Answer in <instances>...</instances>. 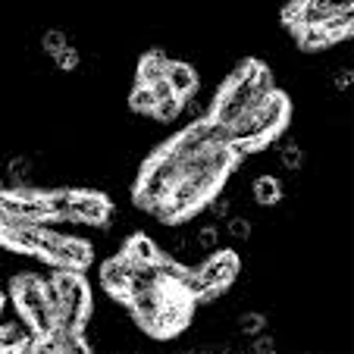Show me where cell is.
I'll use <instances>...</instances> for the list:
<instances>
[{
	"label": "cell",
	"mask_w": 354,
	"mask_h": 354,
	"mask_svg": "<svg viewBox=\"0 0 354 354\" xmlns=\"http://www.w3.org/2000/svg\"><path fill=\"white\" fill-rule=\"evenodd\" d=\"M151 91H154V97H157V100H163V97H169V94H176V91H173V85H169L167 79L154 82V85H151Z\"/></svg>",
	"instance_id": "26"
},
{
	"label": "cell",
	"mask_w": 354,
	"mask_h": 354,
	"mask_svg": "<svg viewBox=\"0 0 354 354\" xmlns=\"http://www.w3.org/2000/svg\"><path fill=\"white\" fill-rule=\"evenodd\" d=\"M154 116H157L160 122H173L176 116H182V97H179V94H169V97L157 100Z\"/></svg>",
	"instance_id": "17"
},
{
	"label": "cell",
	"mask_w": 354,
	"mask_h": 354,
	"mask_svg": "<svg viewBox=\"0 0 354 354\" xmlns=\"http://www.w3.org/2000/svg\"><path fill=\"white\" fill-rule=\"evenodd\" d=\"M254 116H257V129H261L263 138H273V135L282 129L286 116H288V104H286V97H282L279 91H273V94H270V97L261 104V107L254 110Z\"/></svg>",
	"instance_id": "2"
},
{
	"label": "cell",
	"mask_w": 354,
	"mask_h": 354,
	"mask_svg": "<svg viewBox=\"0 0 354 354\" xmlns=\"http://www.w3.org/2000/svg\"><path fill=\"white\" fill-rule=\"evenodd\" d=\"M351 79H354L351 69H339V73H335V88H348L351 85Z\"/></svg>",
	"instance_id": "29"
},
{
	"label": "cell",
	"mask_w": 354,
	"mask_h": 354,
	"mask_svg": "<svg viewBox=\"0 0 354 354\" xmlns=\"http://www.w3.org/2000/svg\"><path fill=\"white\" fill-rule=\"evenodd\" d=\"M132 273H135V261L132 257H126V254H120V257H113V261H107L104 267H100V282H104L107 292H113L116 298L126 301Z\"/></svg>",
	"instance_id": "1"
},
{
	"label": "cell",
	"mask_w": 354,
	"mask_h": 354,
	"mask_svg": "<svg viewBox=\"0 0 354 354\" xmlns=\"http://www.w3.org/2000/svg\"><path fill=\"white\" fill-rule=\"evenodd\" d=\"M7 173H10V179H13V185H16V182H26L28 173H32V157H28V154H16L13 160L7 163Z\"/></svg>",
	"instance_id": "19"
},
{
	"label": "cell",
	"mask_w": 354,
	"mask_h": 354,
	"mask_svg": "<svg viewBox=\"0 0 354 354\" xmlns=\"http://www.w3.org/2000/svg\"><path fill=\"white\" fill-rule=\"evenodd\" d=\"M163 298H167V286H157V288H145V292H132L129 295V308H132L135 320H138L141 329L151 326V320L157 317V310H160Z\"/></svg>",
	"instance_id": "3"
},
{
	"label": "cell",
	"mask_w": 354,
	"mask_h": 354,
	"mask_svg": "<svg viewBox=\"0 0 354 354\" xmlns=\"http://www.w3.org/2000/svg\"><path fill=\"white\" fill-rule=\"evenodd\" d=\"M351 3H354V0H326V10H329V13H351Z\"/></svg>",
	"instance_id": "27"
},
{
	"label": "cell",
	"mask_w": 354,
	"mask_h": 354,
	"mask_svg": "<svg viewBox=\"0 0 354 354\" xmlns=\"http://www.w3.org/2000/svg\"><path fill=\"white\" fill-rule=\"evenodd\" d=\"M129 107H132L135 113H154L157 97H154V91H151V85H135L132 97H129Z\"/></svg>",
	"instance_id": "14"
},
{
	"label": "cell",
	"mask_w": 354,
	"mask_h": 354,
	"mask_svg": "<svg viewBox=\"0 0 354 354\" xmlns=\"http://www.w3.org/2000/svg\"><path fill=\"white\" fill-rule=\"evenodd\" d=\"M0 314H3V295H0Z\"/></svg>",
	"instance_id": "31"
},
{
	"label": "cell",
	"mask_w": 354,
	"mask_h": 354,
	"mask_svg": "<svg viewBox=\"0 0 354 354\" xmlns=\"http://www.w3.org/2000/svg\"><path fill=\"white\" fill-rule=\"evenodd\" d=\"M194 241H198V248H216L220 232H216V226H198L194 229Z\"/></svg>",
	"instance_id": "23"
},
{
	"label": "cell",
	"mask_w": 354,
	"mask_h": 354,
	"mask_svg": "<svg viewBox=\"0 0 354 354\" xmlns=\"http://www.w3.org/2000/svg\"><path fill=\"white\" fill-rule=\"evenodd\" d=\"M75 220H85V223H104L110 216V204L104 194L97 192H75L73 194V214Z\"/></svg>",
	"instance_id": "5"
},
{
	"label": "cell",
	"mask_w": 354,
	"mask_h": 354,
	"mask_svg": "<svg viewBox=\"0 0 354 354\" xmlns=\"http://www.w3.org/2000/svg\"><path fill=\"white\" fill-rule=\"evenodd\" d=\"M245 110H251L248 100H241L239 94H232V91H223L220 97H216V104H214V120L223 122V126H232Z\"/></svg>",
	"instance_id": "9"
},
{
	"label": "cell",
	"mask_w": 354,
	"mask_h": 354,
	"mask_svg": "<svg viewBox=\"0 0 354 354\" xmlns=\"http://www.w3.org/2000/svg\"><path fill=\"white\" fill-rule=\"evenodd\" d=\"M198 273L204 276L210 286H223V288H226L229 282L235 279V273H239V257H235V251H220V254L210 257L207 263H201Z\"/></svg>",
	"instance_id": "6"
},
{
	"label": "cell",
	"mask_w": 354,
	"mask_h": 354,
	"mask_svg": "<svg viewBox=\"0 0 354 354\" xmlns=\"http://www.w3.org/2000/svg\"><path fill=\"white\" fill-rule=\"evenodd\" d=\"M301 47L304 50H320V47H329L333 41L326 38V32H323V26H301Z\"/></svg>",
	"instance_id": "15"
},
{
	"label": "cell",
	"mask_w": 354,
	"mask_h": 354,
	"mask_svg": "<svg viewBox=\"0 0 354 354\" xmlns=\"http://www.w3.org/2000/svg\"><path fill=\"white\" fill-rule=\"evenodd\" d=\"M28 333H32V326H3L0 329V351H19Z\"/></svg>",
	"instance_id": "16"
},
{
	"label": "cell",
	"mask_w": 354,
	"mask_h": 354,
	"mask_svg": "<svg viewBox=\"0 0 354 354\" xmlns=\"http://www.w3.org/2000/svg\"><path fill=\"white\" fill-rule=\"evenodd\" d=\"M13 298H16V304H19L22 314H32V310H38L41 304H47V298H44V279H38V276H32V273L16 276Z\"/></svg>",
	"instance_id": "4"
},
{
	"label": "cell",
	"mask_w": 354,
	"mask_h": 354,
	"mask_svg": "<svg viewBox=\"0 0 354 354\" xmlns=\"http://www.w3.org/2000/svg\"><path fill=\"white\" fill-rule=\"evenodd\" d=\"M169 57L163 50H151V54L141 57L138 63V85H154V82L167 79V69H169Z\"/></svg>",
	"instance_id": "8"
},
{
	"label": "cell",
	"mask_w": 354,
	"mask_h": 354,
	"mask_svg": "<svg viewBox=\"0 0 354 354\" xmlns=\"http://www.w3.org/2000/svg\"><path fill=\"white\" fill-rule=\"evenodd\" d=\"M7 223H10V214H7V210H3V207H0V229L7 226Z\"/></svg>",
	"instance_id": "30"
},
{
	"label": "cell",
	"mask_w": 354,
	"mask_h": 354,
	"mask_svg": "<svg viewBox=\"0 0 354 354\" xmlns=\"http://www.w3.org/2000/svg\"><path fill=\"white\" fill-rule=\"evenodd\" d=\"M239 329L245 335H261L263 329H267V317L263 314H245V317H239Z\"/></svg>",
	"instance_id": "20"
},
{
	"label": "cell",
	"mask_w": 354,
	"mask_h": 354,
	"mask_svg": "<svg viewBox=\"0 0 354 354\" xmlns=\"http://www.w3.org/2000/svg\"><path fill=\"white\" fill-rule=\"evenodd\" d=\"M229 235H232L235 241H245L248 235H251V223H248L245 216H232V220H229Z\"/></svg>",
	"instance_id": "24"
},
{
	"label": "cell",
	"mask_w": 354,
	"mask_h": 354,
	"mask_svg": "<svg viewBox=\"0 0 354 354\" xmlns=\"http://www.w3.org/2000/svg\"><path fill=\"white\" fill-rule=\"evenodd\" d=\"M229 210H232V198H214L210 201V214L214 216H229Z\"/></svg>",
	"instance_id": "25"
},
{
	"label": "cell",
	"mask_w": 354,
	"mask_h": 354,
	"mask_svg": "<svg viewBox=\"0 0 354 354\" xmlns=\"http://www.w3.org/2000/svg\"><path fill=\"white\" fill-rule=\"evenodd\" d=\"M251 348H254V351H261V354H270L276 348V342L273 339H257V335H254V345H251Z\"/></svg>",
	"instance_id": "28"
},
{
	"label": "cell",
	"mask_w": 354,
	"mask_h": 354,
	"mask_svg": "<svg viewBox=\"0 0 354 354\" xmlns=\"http://www.w3.org/2000/svg\"><path fill=\"white\" fill-rule=\"evenodd\" d=\"M54 63L60 69H79V63H82V54H79V47H73V44H66L60 50V54L54 57Z\"/></svg>",
	"instance_id": "22"
},
{
	"label": "cell",
	"mask_w": 354,
	"mask_h": 354,
	"mask_svg": "<svg viewBox=\"0 0 354 354\" xmlns=\"http://www.w3.org/2000/svg\"><path fill=\"white\" fill-rule=\"evenodd\" d=\"M167 82L173 85V91L179 94V97H188V94L198 91V75H194V69L188 66V63H179V60L169 63Z\"/></svg>",
	"instance_id": "10"
},
{
	"label": "cell",
	"mask_w": 354,
	"mask_h": 354,
	"mask_svg": "<svg viewBox=\"0 0 354 354\" xmlns=\"http://www.w3.org/2000/svg\"><path fill=\"white\" fill-rule=\"evenodd\" d=\"M279 160H282L286 169H301L304 167V151H301L298 145H286L282 147V154H279Z\"/></svg>",
	"instance_id": "21"
},
{
	"label": "cell",
	"mask_w": 354,
	"mask_h": 354,
	"mask_svg": "<svg viewBox=\"0 0 354 354\" xmlns=\"http://www.w3.org/2000/svg\"><path fill=\"white\" fill-rule=\"evenodd\" d=\"M126 257H132L135 263H154L157 257H160V251H157L154 239H147V235H132V239L126 241Z\"/></svg>",
	"instance_id": "12"
},
{
	"label": "cell",
	"mask_w": 354,
	"mask_h": 354,
	"mask_svg": "<svg viewBox=\"0 0 354 354\" xmlns=\"http://www.w3.org/2000/svg\"><path fill=\"white\" fill-rule=\"evenodd\" d=\"M73 194L69 188H54V192H44V207H47V216L54 220H63V216L73 214Z\"/></svg>",
	"instance_id": "13"
},
{
	"label": "cell",
	"mask_w": 354,
	"mask_h": 354,
	"mask_svg": "<svg viewBox=\"0 0 354 354\" xmlns=\"http://www.w3.org/2000/svg\"><path fill=\"white\" fill-rule=\"evenodd\" d=\"M63 47H66V35H63L60 28H47V32L41 35V54L57 57Z\"/></svg>",
	"instance_id": "18"
},
{
	"label": "cell",
	"mask_w": 354,
	"mask_h": 354,
	"mask_svg": "<svg viewBox=\"0 0 354 354\" xmlns=\"http://www.w3.org/2000/svg\"><path fill=\"white\" fill-rule=\"evenodd\" d=\"M54 263H60L66 270H85L91 263V248L79 239H63L54 251Z\"/></svg>",
	"instance_id": "7"
},
{
	"label": "cell",
	"mask_w": 354,
	"mask_h": 354,
	"mask_svg": "<svg viewBox=\"0 0 354 354\" xmlns=\"http://www.w3.org/2000/svg\"><path fill=\"white\" fill-rule=\"evenodd\" d=\"M251 194H254L257 204H263V207H270V204H279L282 198V182L276 179V176H257L254 185H251Z\"/></svg>",
	"instance_id": "11"
}]
</instances>
